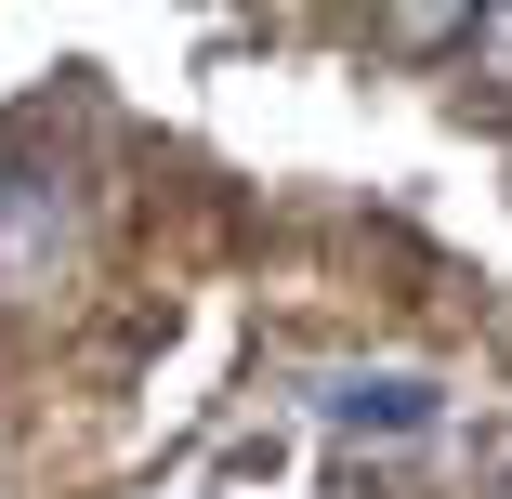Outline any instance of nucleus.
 Here are the masks:
<instances>
[{"instance_id": "nucleus-1", "label": "nucleus", "mask_w": 512, "mask_h": 499, "mask_svg": "<svg viewBox=\"0 0 512 499\" xmlns=\"http://www.w3.org/2000/svg\"><path fill=\"white\" fill-rule=\"evenodd\" d=\"M53 263H66V184L0 171V303H40Z\"/></svg>"}, {"instance_id": "nucleus-3", "label": "nucleus", "mask_w": 512, "mask_h": 499, "mask_svg": "<svg viewBox=\"0 0 512 499\" xmlns=\"http://www.w3.org/2000/svg\"><path fill=\"white\" fill-rule=\"evenodd\" d=\"M460 66H473V92H486V106H512V0H499V14H473Z\"/></svg>"}, {"instance_id": "nucleus-5", "label": "nucleus", "mask_w": 512, "mask_h": 499, "mask_svg": "<svg viewBox=\"0 0 512 499\" xmlns=\"http://www.w3.org/2000/svg\"><path fill=\"white\" fill-rule=\"evenodd\" d=\"M499 499H512V486H499Z\"/></svg>"}, {"instance_id": "nucleus-4", "label": "nucleus", "mask_w": 512, "mask_h": 499, "mask_svg": "<svg viewBox=\"0 0 512 499\" xmlns=\"http://www.w3.org/2000/svg\"><path fill=\"white\" fill-rule=\"evenodd\" d=\"M381 40H394V53H447V40H473V14H394Z\"/></svg>"}, {"instance_id": "nucleus-2", "label": "nucleus", "mask_w": 512, "mask_h": 499, "mask_svg": "<svg viewBox=\"0 0 512 499\" xmlns=\"http://www.w3.org/2000/svg\"><path fill=\"white\" fill-rule=\"evenodd\" d=\"M316 408H329L342 434H381V447H407V434H434V421H447V394H434L421 368H342V381L316 394Z\"/></svg>"}]
</instances>
